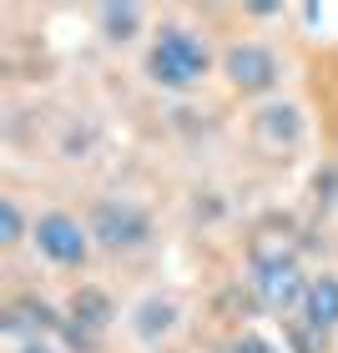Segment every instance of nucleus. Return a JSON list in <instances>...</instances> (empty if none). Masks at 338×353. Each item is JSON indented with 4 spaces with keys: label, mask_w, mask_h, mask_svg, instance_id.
I'll use <instances>...</instances> for the list:
<instances>
[{
    "label": "nucleus",
    "mask_w": 338,
    "mask_h": 353,
    "mask_svg": "<svg viewBox=\"0 0 338 353\" xmlns=\"http://www.w3.org/2000/svg\"><path fill=\"white\" fill-rule=\"evenodd\" d=\"M152 81L157 86H172V91H182V86H192V81H202L207 76V46L192 36V30H162L157 36V46H152Z\"/></svg>",
    "instance_id": "obj_1"
},
{
    "label": "nucleus",
    "mask_w": 338,
    "mask_h": 353,
    "mask_svg": "<svg viewBox=\"0 0 338 353\" xmlns=\"http://www.w3.org/2000/svg\"><path fill=\"white\" fill-rule=\"evenodd\" d=\"M147 212L132 202H101L96 207V217H91V237H101V248L111 252H121V248H141L147 243Z\"/></svg>",
    "instance_id": "obj_2"
},
{
    "label": "nucleus",
    "mask_w": 338,
    "mask_h": 353,
    "mask_svg": "<svg viewBox=\"0 0 338 353\" xmlns=\"http://www.w3.org/2000/svg\"><path fill=\"white\" fill-rule=\"evenodd\" d=\"M257 298L268 303V308H293L298 298H308V283H303V272L293 258H257Z\"/></svg>",
    "instance_id": "obj_3"
},
{
    "label": "nucleus",
    "mask_w": 338,
    "mask_h": 353,
    "mask_svg": "<svg viewBox=\"0 0 338 353\" xmlns=\"http://www.w3.org/2000/svg\"><path fill=\"white\" fill-rule=\"evenodd\" d=\"M36 243L51 263H66V268L86 258V232H81V222L66 217V212H46L36 222Z\"/></svg>",
    "instance_id": "obj_4"
},
{
    "label": "nucleus",
    "mask_w": 338,
    "mask_h": 353,
    "mask_svg": "<svg viewBox=\"0 0 338 353\" xmlns=\"http://www.w3.org/2000/svg\"><path fill=\"white\" fill-rule=\"evenodd\" d=\"M222 71L243 91H268L278 81V61H272V51H263V46H232V51L222 56Z\"/></svg>",
    "instance_id": "obj_5"
},
{
    "label": "nucleus",
    "mask_w": 338,
    "mask_h": 353,
    "mask_svg": "<svg viewBox=\"0 0 338 353\" xmlns=\"http://www.w3.org/2000/svg\"><path fill=\"white\" fill-rule=\"evenodd\" d=\"M71 318H76V339H91V333H101L111 323V298L96 293V288H81L71 298Z\"/></svg>",
    "instance_id": "obj_6"
},
{
    "label": "nucleus",
    "mask_w": 338,
    "mask_h": 353,
    "mask_svg": "<svg viewBox=\"0 0 338 353\" xmlns=\"http://www.w3.org/2000/svg\"><path fill=\"white\" fill-rule=\"evenodd\" d=\"M303 308H308V323H313L318 333H324V328H338V278H313Z\"/></svg>",
    "instance_id": "obj_7"
},
{
    "label": "nucleus",
    "mask_w": 338,
    "mask_h": 353,
    "mask_svg": "<svg viewBox=\"0 0 338 353\" xmlns=\"http://www.w3.org/2000/svg\"><path fill=\"white\" fill-rule=\"evenodd\" d=\"M172 323H177V308L162 303V298H152V303L137 308V333H141V339H157V333H167Z\"/></svg>",
    "instance_id": "obj_8"
},
{
    "label": "nucleus",
    "mask_w": 338,
    "mask_h": 353,
    "mask_svg": "<svg viewBox=\"0 0 338 353\" xmlns=\"http://www.w3.org/2000/svg\"><path fill=\"white\" fill-rule=\"evenodd\" d=\"M263 137H268V141H298V111H293V106L263 111Z\"/></svg>",
    "instance_id": "obj_9"
},
{
    "label": "nucleus",
    "mask_w": 338,
    "mask_h": 353,
    "mask_svg": "<svg viewBox=\"0 0 338 353\" xmlns=\"http://www.w3.org/2000/svg\"><path fill=\"white\" fill-rule=\"evenodd\" d=\"M137 21H141L137 6H106V10H101V26H106L111 41H126V36L137 30Z\"/></svg>",
    "instance_id": "obj_10"
},
{
    "label": "nucleus",
    "mask_w": 338,
    "mask_h": 353,
    "mask_svg": "<svg viewBox=\"0 0 338 353\" xmlns=\"http://www.w3.org/2000/svg\"><path fill=\"white\" fill-rule=\"evenodd\" d=\"M15 237H21V207L6 197L0 202V243H15Z\"/></svg>",
    "instance_id": "obj_11"
},
{
    "label": "nucleus",
    "mask_w": 338,
    "mask_h": 353,
    "mask_svg": "<svg viewBox=\"0 0 338 353\" xmlns=\"http://www.w3.org/2000/svg\"><path fill=\"white\" fill-rule=\"evenodd\" d=\"M232 353H278V348H272L268 339H257V333H243V339L232 343Z\"/></svg>",
    "instance_id": "obj_12"
},
{
    "label": "nucleus",
    "mask_w": 338,
    "mask_h": 353,
    "mask_svg": "<svg viewBox=\"0 0 338 353\" xmlns=\"http://www.w3.org/2000/svg\"><path fill=\"white\" fill-rule=\"evenodd\" d=\"M21 353H51V348H41V343H36V348H21Z\"/></svg>",
    "instance_id": "obj_13"
}]
</instances>
